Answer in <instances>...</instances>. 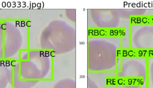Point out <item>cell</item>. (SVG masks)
<instances>
[{"mask_svg": "<svg viewBox=\"0 0 153 88\" xmlns=\"http://www.w3.org/2000/svg\"><path fill=\"white\" fill-rule=\"evenodd\" d=\"M94 34H97V35H99V30H94Z\"/></svg>", "mask_w": 153, "mask_h": 88, "instance_id": "1", "label": "cell"}]
</instances>
